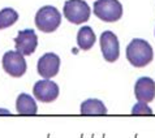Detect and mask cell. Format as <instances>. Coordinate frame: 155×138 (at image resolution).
I'll list each match as a JSON object with an SVG mask.
<instances>
[{
	"label": "cell",
	"instance_id": "cell-3",
	"mask_svg": "<svg viewBox=\"0 0 155 138\" xmlns=\"http://www.w3.org/2000/svg\"><path fill=\"white\" fill-rule=\"evenodd\" d=\"M94 15L104 22H115L123 16V5L119 0H97L94 3Z\"/></svg>",
	"mask_w": 155,
	"mask_h": 138
},
{
	"label": "cell",
	"instance_id": "cell-2",
	"mask_svg": "<svg viewBox=\"0 0 155 138\" xmlns=\"http://www.w3.org/2000/svg\"><path fill=\"white\" fill-rule=\"evenodd\" d=\"M61 24V15L52 5L42 7L35 15V26L43 33H52Z\"/></svg>",
	"mask_w": 155,
	"mask_h": 138
},
{
	"label": "cell",
	"instance_id": "cell-15",
	"mask_svg": "<svg viewBox=\"0 0 155 138\" xmlns=\"http://www.w3.org/2000/svg\"><path fill=\"white\" fill-rule=\"evenodd\" d=\"M133 115H153V110L145 102H138L132 110Z\"/></svg>",
	"mask_w": 155,
	"mask_h": 138
},
{
	"label": "cell",
	"instance_id": "cell-13",
	"mask_svg": "<svg viewBox=\"0 0 155 138\" xmlns=\"http://www.w3.org/2000/svg\"><path fill=\"white\" fill-rule=\"evenodd\" d=\"M81 113L82 115H106L107 108L104 103L99 99H86L81 104Z\"/></svg>",
	"mask_w": 155,
	"mask_h": 138
},
{
	"label": "cell",
	"instance_id": "cell-8",
	"mask_svg": "<svg viewBox=\"0 0 155 138\" xmlns=\"http://www.w3.org/2000/svg\"><path fill=\"white\" fill-rule=\"evenodd\" d=\"M16 51H18L21 55L30 56L35 51L38 46V38L33 29H25L21 30L18 35L15 38Z\"/></svg>",
	"mask_w": 155,
	"mask_h": 138
},
{
	"label": "cell",
	"instance_id": "cell-11",
	"mask_svg": "<svg viewBox=\"0 0 155 138\" xmlns=\"http://www.w3.org/2000/svg\"><path fill=\"white\" fill-rule=\"evenodd\" d=\"M16 110L20 115H35L38 111L35 100L29 95V94H20L16 102Z\"/></svg>",
	"mask_w": 155,
	"mask_h": 138
},
{
	"label": "cell",
	"instance_id": "cell-12",
	"mask_svg": "<svg viewBox=\"0 0 155 138\" xmlns=\"http://www.w3.org/2000/svg\"><path fill=\"white\" fill-rule=\"evenodd\" d=\"M95 43V34L90 26H82L77 33V44L81 50L87 51Z\"/></svg>",
	"mask_w": 155,
	"mask_h": 138
},
{
	"label": "cell",
	"instance_id": "cell-14",
	"mask_svg": "<svg viewBox=\"0 0 155 138\" xmlns=\"http://www.w3.org/2000/svg\"><path fill=\"white\" fill-rule=\"evenodd\" d=\"M18 20V13L13 8H4L0 11V30L12 26Z\"/></svg>",
	"mask_w": 155,
	"mask_h": 138
},
{
	"label": "cell",
	"instance_id": "cell-10",
	"mask_svg": "<svg viewBox=\"0 0 155 138\" xmlns=\"http://www.w3.org/2000/svg\"><path fill=\"white\" fill-rule=\"evenodd\" d=\"M134 94L138 102L150 103L155 98V81L149 77H141L136 81Z\"/></svg>",
	"mask_w": 155,
	"mask_h": 138
},
{
	"label": "cell",
	"instance_id": "cell-4",
	"mask_svg": "<svg viewBox=\"0 0 155 138\" xmlns=\"http://www.w3.org/2000/svg\"><path fill=\"white\" fill-rule=\"evenodd\" d=\"M64 16L69 22L81 25L90 18V7L84 0H67L64 4Z\"/></svg>",
	"mask_w": 155,
	"mask_h": 138
},
{
	"label": "cell",
	"instance_id": "cell-7",
	"mask_svg": "<svg viewBox=\"0 0 155 138\" xmlns=\"http://www.w3.org/2000/svg\"><path fill=\"white\" fill-rule=\"evenodd\" d=\"M101 50L103 58L108 63H114L120 56L119 39L112 31H103L101 35Z\"/></svg>",
	"mask_w": 155,
	"mask_h": 138
},
{
	"label": "cell",
	"instance_id": "cell-5",
	"mask_svg": "<svg viewBox=\"0 0 155 138\" xmlns=\"http://www.w3.org/2000/svg\"><path fill=\"white\" fill-rule=\"evenodd\" d=\"M3 68L11 77L18 78L26 72V61L18 51H8L3 56Z\"/></svg>",
	"mask_w": 155,
	"mask_h": 138
},
{
	"label": "cell",
	"instance_id": "cell-6",
	"mask_svg": "<svg viewBox=\"0 0 155 138\" xmlns=\"http://www.w3.org/2000/svg\"><path fill=\"white\" fill-rule=\"evenodd\" d=\"M33 94L35 99L42 103H51L59 97V86L48 78L35 82L33 87Z\"/></svg>",
	"mask_w": 155,
	"mask_h": 138
},
{
	"label": "cell",
	"instance_id": "cell-9",
	"mask_svg": "<svg viewBox=\"0 0 155 138\" xmlns=\"http://www.w3.org/2000/svg\"><path fill=\"white\" fill-rule=\"evenodd\" d=\"M37 69L42 78H52L59 73L60 58L56 54L47 52L38 60Z\"/></svg>",
	"mask_w": 155,
	"mask_h": 138
},
{
	"label": "cell",
	"instance_id": "cell-1",
	"mask_svg": "<svg viewBox=\"0 0 155 138\" xmlns=\"http://www.w3.org/2000/svg\"><path fill=\"white\" fill-rule=\"evenodd\" d=\"M154 51L149 42L140 38L133 39L127 47V59L136 68H143L153 61Z\"/></svg>",
	"mask_w": 155,
	"mask_h": 138
}]
</instances>
